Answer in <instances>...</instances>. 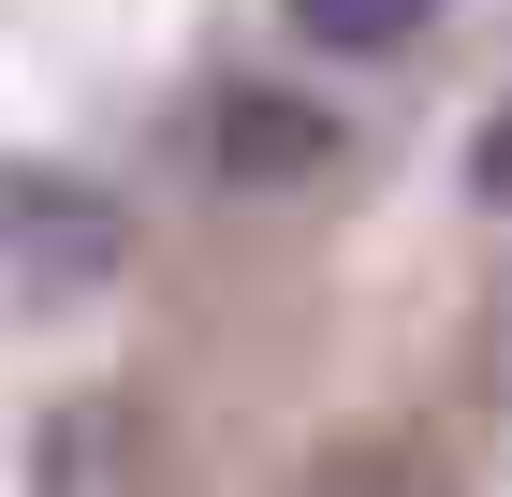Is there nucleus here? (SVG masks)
I'll return each instance as SVG.
<instances>
[{"mask_svg":"<svg viewBox=\"0 0 512 497\" xmlns=\"http://www.w3.org/2000/svg\"><path fill=\"white\" fill-rule=\"evenodd\" d=\"M0 278L30 293H103L118 278V205L74 176H0Z\"/></svg>","mask_w":512,"mask_h":497,"instance_id":"1","label":"nucleus"},{"mask_svg":"<svg viewBox=\"0 0 512 497\" xmlns=\"http://www.w3.org/2000/svg\"><path fill=\"white\" fill-rule=\"evenodd\" d=\"M322 161V117L278 103V88H249V103H220V191H278V176H308Z\"/></svg>","mask_w":512,"mask_h":497,"instance_id":"2","label":"nucleus"},{"mask_svg":"<svg viewBox=\"0 0 512 497\" xmlns=\"http://www.w3.org/2000/svg\"><path fill=\"white\" fill-rule=\"evenodd\" d=\"M439 0H293V30L322 44V59H381V44H410Z\"/></svg>","mask_w":512,"mask_h":497,"instance_id":"3","label":"nucleus"},{"mask_svg":"<svg viewBox=\"0 0 512 497\" xmlns=\"http://www.w3.org/2000/svg\"><path fill=\"white\" fill-rule=\"evenodd\" d=\"M469 191H483V205H512V103L469 132Z\"/></svg>","mask_w":512,"mask_h":497,"instance_id":"4","label":"nucleus"},{"mask_svg":"<svg viewBox=\"0 0 512 497\" xmlns=\"http://www.w3.org/2000/svg\"><path fill=\"white\" fill-rule=\"evenodd\" d=\"M337 497H439V483H425V468H352Z\"/></svg>","mask_w":512,"mask_h":497,"instance_id":"5","label":"nucleus"},{"mask_svg":"<svg viewBox=\"0 0 512 497\" xmlns=\"http://www.w3.org/2000/svg\"><path fill=\"white\" fill-rule=\"evenodd\" d=\"M498 381H512V307H498Z\"/></svg>","mask_w":512,"mask_h":497,"instance_id":"6","label":"nucleus"}]
</instances>
